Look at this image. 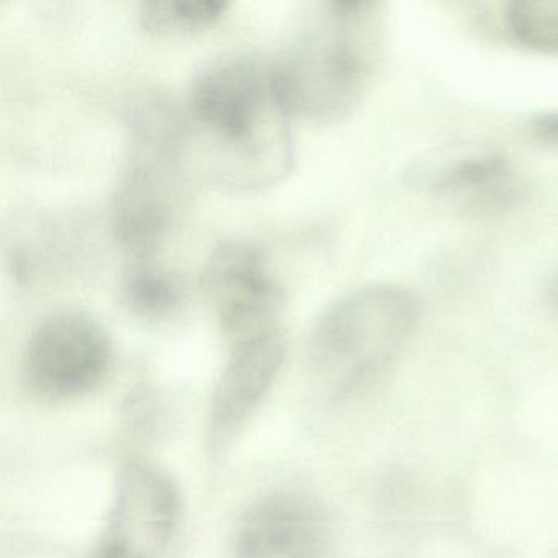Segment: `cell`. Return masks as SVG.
<instances>
[{
	"label": "cell",
	"instance_id": "obj_9",
	"mask_svg": "<svg viewBox=\"0 0 558 558\" xmlns=\"http://www.w3.org/2000/svg\"><path fill=\"white\" fill-rule=\"evenodd\" d=\"M211 403L208 442L214 452L227 449L256 413L286 361L280 326L234 342Z\"/></svg>",
	"mask_w": 558,
	"mask_h": 558
},
{
	"label": "cell",
	"instance_id": "obj_7",
	"mask_svg": "<svg viewBox=\"0 0 558 558\" xmlns=\"http://www.w3.org/2000/svg\"><path fill=\"white\" fill-rule=\"evenodd\" d=\"M204 286L231 344L279 326L282 289L253 244L230 241L217 247Z\"/></svg>",
	"mask_w": 558,
	"mask_h": 558
},
{
	"label": "cell",
	"instance_id": "obj_10",
	"mask_svg": "<svg viewBox=\"0 0 558 558\" xmlns=\"http://www.w3.org/2000/svg\"><path fill=\"white\" fill-rule=\"evenodd\" d=\"M430 189L463 214L489 218L519 207L527 185L508 158L480 153L444 162L430 175Z\"/></svg>",
	"mask_w": 558,
	"mask_h": 558
},
{
	"label": "cell",
	"instance_id": "obj_15",
	"mask_svg": "<svg viewBox=\"0 0 558 558\" xmlns=\"http://www.w3.org/2000/svg\"><path fill=\"white\" fill-rule=\"evenodd\" d=\"M544 296L548 308L558 315V267L550 274L547 283H545Z\"/></svg>",
	"mask_w": 558,
	"mask_h": 558
},
{
	"label": "cell",
	"instance_id": "obj_1",
	"mask_svg": "<svg viewBox=\"0 0 558 558\" xmlns=\"http://www.w3.org/2000/svg\"><path fill=\"white\" fill-rule=\"evenodd\" d=\"M290 117L274 64L246 54L208 64L189 93V133L204 143L215 181L234 189L264 187L290 171Z\"/></svg>",
	"mask_w": 558,
	"mask_h": 558
},
{
	"label": "cell",
	"instance_id": "obj_11",
	"mask_svg": "<svg viewBox=\"0 0 558 558\" xmlns=\"http://www.w3.org/2000/svg\"><path fill=\"white\" fill-rule=\"evenodd\" d=\"M123 303L130 312L146 319H162L174 315L182 303L178 280L148 259H138L122 282Z\"/></svg>",
	"mask_w": 558,
	"mask_h": 558
},
{
	"label": "cell",
	"instance_id": "obj_16",
	"mask_svg": "<svg viewBox=\"0 0 558 558\" xmlns=\"http://www.w3.org/2000/svg\"><path fill=\"white\" fill-rule=\"evenodd\" d=\"M90 558H109V557H104V555H100V554H97V551H94L93 557H90Z\"/></svg>",
	"mask_w": 558,
	"mask_h": 558
},
{
	"label": "cell",
	"instance_id": "obj_6",
	"mask_svg": "<svg viewBox=\"0 0 558 558\" xmlns=\"http://www.w3.org/2000/svg\"><path fill=\"white\" fill-rule=\"evenodd\" d=\"M179 514L181 496L168 473L148 462L126 463L96 551L109 558H158Z\"/></svg>",
	"mask_w": 558,
	"mask_h": 558
},
{
	"label": "cell",
	"instance_id": "obj_14",
	"mask_svg": "<svg viewBox=\"0 0 558 558\" xmlns=\"http://www.w3.org/2000/svg\"><path fill=\"white\" fill-rule=\"evenodd\" d=\"M534 132L545 142L558 143V112L538 117L534 122Z\"/></svg>",
	"mask_w": 558,
	"mask_h": 558
},
{
	"label": "cell",
	"instance_id": "obj_12",
	"mask_svg": "<svg viewBox=\"0 0 558 558\" xmlns=\"http://www.w3.org/2000/svg\"><path fill=\"white\" fill-rule=\"evenodd\" d=\"M227 8L221 0H146L138 17L151 34L181 35L215 24Z\"/></svg>",
	"mask_w": 558,
	"mask_h": 558
},
{
	"label": "cell",
	"instance_id": "obj_8",
	"mask_svg": "<svg viewBox=\"0 0 558 558\" xmlns=\"http://www.w3.org/2000/svg\"><path fill=\"white\" fill-rule=\"evenodd\" d=\"M329 527L322 506L308 495L276 492L257 499L238 522L236 558H323Z\"/></svg>",
	"mask_w": 558,
	"mask_h": 558
},
{
	"label": "cell",
	"instance_id": "obj_5",
	"mask_svg": "<svg viewBox=\"0 0 558 558\" xmlns=\"http://www.w3.org/2000/svg\"><path fill=\"white\" fill-rule=\"evenodd\" d=\"M112 364V342L93 316L60 312L32 332L25 372L32 387L54 400L81 397L96 388Z\"/></svg>",
	"mask_w": 558,
	"mask_h": 558
},
{
	"label": "cell",
	"instance_id": "obj_4",
	"mask_svg": "<svg viewBox=\"0 0 558 558\" xmlns=\"http://www.w3.org/2000/svg\"><path fill=\"white\" fill-rule=\"evenodd\" d=\"M371 8L367 2H328L274 63L290 116L331 122L361 102L371 70L361 25Z\"/></svg>",
	"mask_w": 558,
	"mask_h": 558
},
{
	"label": "cell",
	"instance_id": "obj_13",
	"mask_svg": "<svg viewBox=\"0 0 558 558\" xmlns=\"http://www.w3.org/2000/svg\"><path fill=\"white\" fill-rule=\"evenodd\" d=\"M519 44L541 53H558V0L514 2L506 14Z\"/></svg>",
	"mask_w": 558,
	"mask_h": 558
},
{
	"label": "cell",
	"instance_id": "obj_3",
	"mask_svg": "<svg viewBox=\"0 0 558 558\" xmlns=\"http://www.w3.org/2000/svg\"><path fill=\"white\" fill-rule=\"evenodd\" d=\"M420 318L416 296L395 283L359 287L316 319L308 342L315 374L348 395L371 384L397 357Z\"/></svg>",
	"mask_w": 558,
	"mask_h": 558
},
{
	"label": "cell",
	"instance_id": "obj_2",
	"mask_svg": "<svg viewBox=\"0 0 558 558\" xmlns=\"http://www.w3.org/2000/svg\"><path fill=\"white\" fill-rule=\"evenodd\" d=\"M130 155L112 202V228L136 259H148L166 240L184 192L187 120L162 97H148L129 116Z\"/></svg>",
	"mask_w": 558,
	"mask_h": 558
}]
</instances>
